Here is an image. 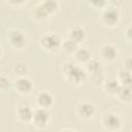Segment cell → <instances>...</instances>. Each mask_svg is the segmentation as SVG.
<instances>
[{"label": "cell", "mask_w": 132, "mask_h": 132, "mask_svg": "<svg viewBox=\"0 0 132 132\" xmlns=\"http://www.w3.org/2000/svg\"><path fill=\"white\" fill-rule=\"evenodd\" d=\"M131 66H132L131 58H130V57H127L126 60L124 61V69H126V70H128V71H131Z\"/></svg>", "instance_id": "obj_25"}, {"label": "cell", "mask_w": 132, "mask_h": 132, "mask_svg": "<svg viewBox=\"0 0 132 132\" xmlns=\"http://www.w3.org/2000/svg\"><path fill=\"white\" fill-rule=\"evenodd\" d=\"M59 132H76V131H73V130H71V129L65 128V129H62V130H60Z\"/></svg>", "instance_id": "obj_26"}, {"label": "cell", "mask_w": 132, "mask_h": 132, "mask_svg": "<svg viewBox=\"0 0 132 132\" xmlns=\"http://www.w3.org/2000/svg\"><path fill=\"white\" fill-rule=\"evenodd\" d=\"M87 75L93 76V75H99V74H104V68L103 64L100 60L98 59H91L87 64L85 68Z\"/></svg>", "instance_id": "obj_15"}, {"label": "cell", "mask_w": 132, "mask_h": 132, "mask_svg": "<svg viewBox=\"0 0 132 132\" xmlns=\"http://www.w3.org/2000/svg\"><path fill=\"white\" fill-rule=\"evenodd\" d=\"M109 1H104V0H99V1H88L87 4L90 5L91 7H93L94 9H100L103 10L107 5H108Z\"/></svg>", "instance_id": "obj_22"}, {"label": "cell", "mask_w": 132, "mask_h": 132, "mask_svg": "<svg viewBox=\"0 0 132 132\" xmlns=\"http://www.w3.org/2000/svg\"><path fill=\"white\" fill-rule=\"evenodd\" d=\"M117 79L123 87H131L132 78H131V71H128L124 68L120 69L117 74Z\"/></svg>", "instance_id": "obj_18"}, {"label": "cell", "mask_w": 132, "mask_h": 132, "mask_svg": "<svg viewBox=\"0 0 132 132\" xmlns=\"http://www.w3.org/2000/svg\"><path fill=\"white\" fill-rule=\"evenodd\" d=\"M62 38L55 32H45L39 38V46L47 53H56L61 48Z\"/></svg>", "instance_id": "obj_5"}, {"label": "cell", "mask_w": 132, "mask_h": 132, "mask_svg": "<svg viewBox=\"0 0 132 132\" xmlns=\"http://www.w3.org/2000/svg\"><path fill=\"white\" fill-rule=\"evenodd\" d=\"M7 42L12 48L22 51L27 45V35L21 29L12 28L7 32Z\"/></svg>", "instance_id": "obj_7"}, {"label": "cell", "mask_w": 132, "mask_h": 132, "mask_svg": "<svg viewBox=\"0 0 132 132\" xmlns=\"http://www.w3.org/2000/svg\"><path fill=\"white\" fill-rule=\"evenodd\" d=\"M34 109L28 102H21L15 109L16 119L21 123H31Z\"/></svg>", "instance_id": "obj_12"}, {"label": "cell", "mask_w": 132, "mask_h": 132, "mask_svg": "<svg viewBox=\"0 0 132 132\" xmlns=\"http://www.w3.org/2000/svg\"><path fill=\"white\" fill-rule=\"evenodd\" d=\"M51 122V113L47 109L43 108H35L32 117V125L37 129H45Z\"/></svg>", "instance_id": "obj_10"}, {"label": "cell", "mask_w": 132, "mask_h": 132, "mask_svg": "<svg viewBox=\"0 0 132 132\" xmlns=\"http://www.w3.org/2000/svg\"><path fill=\"white\" fill-rule=\"evenodd\" d=\"M116 98L118 99L119 102L123 104H129L131 103L132 100V89L131 87H121L120 91L118 92Z\"/></svg>", "instance_id": "obj_17"}, {"label": "cell", "mask_w": 132, "mask_h": 132, "mask_svg": "<svg viewBox=\"0 0 132 132\" xmlns=\"http://www.w3.org/2000/svg\"><path fill=\"white\" fill-rule=\"evenodd\" d=\"M67 38L75 42L77 45H80L87 38V31L79 25H73L68 29Z\"/></svg>", "instance_id": "obj_14"}, {"label": "cell", "mask_w": 132, "mask_h": 132, "mask_svg": "<svg viewBox=\"0 0 132 132\" xmlns=\"http://www.w3.org/2000/svg\"><path fill=\"white\" fill-rule=\"evenodd\" d=\"M124 37H125V39L127 40L128 43H131V40H132V28H131L130 24L124 29Z\"/></svg>", "instance_id": "obj_23"}, {"label": "cell", "mask_w": 132, "mask_h": 132, "mask_svg": "<svg viewBox=\"0 0 132 132\" xmlns=\"http://www.w3.org/2000/svg\"><path fill=\"white\" fill-rule=\"evenodd\" d=\"M35 103H36L37 107L50 110L55 105V97L50 91L42 90V91L38 92V94L36 95Z\"/></svg>", "instance_id": "obj_11"}, {"label": "cell", "mask_w": 132, "mask_h": 132, "mask_svg": "<svg viewBox=\"0 0 132 132\" xmlns=\"http://www.w3.org/2000/svg\"><path fill=\"white\" fill-rule=\"evenodd\" d=\"M101 86H102V89H103L104 93L107 96L114 97V98H116L118 92L120 91V89L122 87L116 76H107V77L105 76Z\"/></svg>", "instance_id": "obj_13"}, {"label": "cell", "mask_w": 132, "mask_h": 132, "mask_svg": "<svg viewBox=\"0 0 132 132\" xmlns=\"http://www.w3.org/2000/svg\"><path fill=\"white\" fill-rule=\"evenodd\" d=\"M12 72L16 75V77H19V76H26L27 72H28V68H27L25 63L20 62V63L14 64V66L12 67Z\"/></svg>", "instance_id": "obj_20"}, {"label": "cell", "mask_w": 132, "mask_h": 132, "mask_svg": "<svg viewBox=\"0 0 132 132\" xmlns=\"http://www.w3.org/2000/svg\"><path fill=\"white\" fill-rule=\"evenodd\" d=\"M12 85V81L10 78L6 75L0 74V91H6L8 90Z\"/></svg>", "instance_id": "obj_21"}, {"label": "cell", "mask_w": 132, "mask_h": 132, "mask_svg": "<svg viewBox=\"0 0 132 132\" xmlns=\"http://www.w3.org/2000/svg\"><path fill=\"white\" fill-rule=\"evenodd\" d=\"M12 86L16 93L21 96H28L32 93L34 89V84L27 75L26 76H19L12 81Z\"/></svg>", "instance_id": "obj_9"}, {"label": "cell", "mask_w": 132, "mask_h": 132, "mask_svg": "<svg viewBox=\"0 0 132 132\" xmlns=\"http://www.w3.org/2000/svg\"><path fill=\"white\" fill-rule=\"evenodd\" d=\"M79 45H77L75 42L71 41L70 39L66 38L65 40H62V44H61V51L64 53V54H67V55H73L75 53V51L77 50Z\"/></svg>", "instance_id": "obj_19"}, {"label": "cell", "mask_w": 132, "mask_h": 132, "mask_svg": "<svg viewBox=\"0 0 132 132\" xmlns=\"http://www.w3.org/2000/svg\"><path fill=\"white\" fill-rule=\"evenodd\" d=\"M6 4L13 6V7H21L23 5H26L27 2L26 1H6Z\"/></svg>", "instance_id": "obj_24"}, {"label": "cell", "mask_w": 132, "mask_h": 132, "mask_svg": "<svg viewBox=\"0 0 132 132\" xmlns=\"http://www.w3.org/2000/svg\"><path fill=\"white\" fill-rule=\"evenodd\" d=\"M74 111L77 118H79L80 120L90 121L95 117L97 109H96V105L92 101L81 100L76 103L74 107Z\"/></svg>", "instance_id": "obj_6"}, {"label": "cell", "mask_w": 132, "mask_h": 132, "mask_svg": "<svg viewBox=\"0 0 132 132\" xmlns=\"http://www.w3.org/2000/svg\"><path fill=\"white\" fill-rule=\"evenodd\" d=\"M2 53H3V51H2V47H1V45H0V58H1V56H2Z\"/></svg>", "instance_id": "obj_27"}, {"label": "cell", "mask_w": 132, "mask_h": 132, "mask_svg": "<svg viewBox=\"0 0 132 132\" xmlns=\"http://www.w3.org/2000/svg\"><path fill=\"white\" fill-rule=\"evenodd\" d=\"M76 64L78 65H86L91 59H92V53L88 47L85 46H78L75 53L72 55Z\"/></svg>", "instance_id": "obj_16"}, {"label": "cell", "mask_w": 132, "mask_h": 132, "mask_svg": "<svg viewBox=\"0 0 132 132\" xmlns=\"http://www.w3.org/2000/svg\"><path fill=\"white\" fill-rule=\"evenodd\" d=\"M61 72L67 82L76 87L81 86L88 77L85 68H82L80 65L76 64L73 61L64 62L61 66Z\"/></svg>", "instance_id": "obj_1"}, {"label": "cell", "mask_w": 132, "mask_h": 132, "mask_svg": "<svg viewBox=\"0 0 132 132\" xmlns=\"http://www.w3.org/2000/svg\"><path fill=\"white\" fill-rule=\"evenodd\" d=\"M100 21L104 27H107L110 29L116 28L121 21V11L119 7L112 4L111 2H109L108 5L103 10H101Z\"/></svg>", "instance_id": "obj_3"}, {"label": "cell", "mask_w": 132, "mask_h": 132, "mask_svg": "<svg viewBox=\"0 0 132 132\" xmlns=\"http://www.w3.org/2000/svg\"><path fill=\"white\" fill-rule=\"evenodd\" d=\"M60 9V3L56 0H44L38 2L31 10V15L34 21L42 23L55 15Z\"/></svg>", "instance_id": "obj_2"}, {"label": "cell", "mask_w": 132, "mask_h": 132, "mask_svg": "<svg viewBox=\"0 0 132 132\" xmlns=\"http://www.w3.org/2000/svg\"><path fill=\"white\" fill-rule=\"evenodd\" d=\"M101 126L106 132H119L124 126V121L121 116L113 111H105L102 113Z\"/></svg>", "instance_id": "obj_4"}, {"label": "cell", "mask_w": 132, "mask_h": 132, "mask_svg": "<svg viewBox=\"0 0 132 132\" xmlns=\"http://www.w3.org/2000/svg\"><path fill=\"white\" fill-rule=\"evenodd\" d=\"M99 57L103 62L111 64L119 58V50L113 43H103L99 50Z\"/></svg>", "instance_id": "obj_8"}]
</instances>
